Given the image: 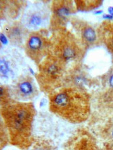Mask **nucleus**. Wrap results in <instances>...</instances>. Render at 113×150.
Listing matches in <instances>:
<instances>
[{
    "instance_id": "f257e3e1",
    "label": "nucleus",
    "mask_w": 113,
    "mask_h": 150,
    "mask_svg": "<svg viewBox=\"0 0 113 150\" xmlns=\"http://www.w3.org/2000/svg\"><path fill=\"white\" fill-rule=\"evenodd\" d=\"M49 108L69 122H83L90 113V96L80 86H64L49 94Z\"/></svg>"
},
{
    "instance_id": "f03ea898",
    "label": "nucleus",
    "mask_w": 113,
    "mask_h": 150,
    "mask_svg": "<svg viewBox=\"0 0 113 150\" xmlns=\"http://www.w3.org/2000/svg\"><path fill=\"white\" fill-rule=\"evenodd\" d=\"M0 115L12 144L20 147L29 145L35 115L33 104L11 100L1 106Z\"/></svg>"
},
{
    "instance_id": "7ed1b4c3",
    "label": "nucleus",
    "mask_w": 113,
    "mask_h": 150,
    "mask_svg": "<svg viewBox=\"0 0 113 150\" xmlns=\"http://www.w3.org/2000/svg\"><path fill=\"white\" fill-rule=\"evenodd\" d=\"M51 54L67 68L81 61L85 49L76 35L67 28L53 31Z\"/></svg>"
},
{
    "instance_id": "20e7f679",
    "label": "nucleus",
    "mask_w": 113,
    "mask_h": 150,
    "mask_svg": "<svg viewBox=\"0 0 113 150\" xmlns=\"http://www.w3.org/2000/svg\"><path fill=\"white\" fill-rule=\"evenodd\" d=\"M67 74L68 68L50 54L38 65L36 78L40 88L49 95L64 86Z\"/></svg>"
},
{
    "instance_id": "39448f33",
    "label": "nucleus",
    "mask_w": 113,
    "mask_h": 150,
    "mask_svg": "<svg viewBox=\"0 0 113 150\" xmlns=\"http://www.w3.org/2000/svg\"><path fill=\"white\" fill-rule=\"evenodd\" d=\"M52 42L45 30L31 31L24 45L26 54L38 65L51 54Z\"/></svg>"
},
{
    "instance_id": "423d86ee",
    "label": "nucleus",
    "mask_w": 113,
    "mask_h": 150,
    "mask_svg": "<svg viewBox=\"0 0 113 150\" xmlns=\"http://www.w3.org/2000/svg\"><path fill=\"white\" fill-rule=\"evenodd\" d=\"M75 2L72 0H55L50 6L51 17L49 27L53 31L66 28L71 17L76 11Z\"/></svg>"
},
{
    "instance_id": "0eeeda50",
    "label": "nucleus",
    "mask_w": 113,
    "mask_h": 150,
    "mask_svg": "<svg viewBox=\"0 0 113 150\" xmlns=\"http://www.w3.org/2000/svg\"><path fill=\"white\" fill-rule=\"evenodd\" d=\"M9 90L12 100L21 102H30L39 93L34 79L29 74L19 76L9 87Z\"/></svg>"
},
{
    "instance_id": "6e6552de",
    "label": "nucleus",
    "mask_w": 113,
    "mask_h": 150,
    "mask_svg": "<svg viewBox=\"0 0 113 150\" xmlns=\"http://www.w3.org/2000/svg\"><path fill=\"white\" fill-rule=\"evenodd\" d=\"M50 8L45 5L35 6L24 13L21 22L29 31H36L45 27L50 22Z\"/></svg>"
},
{
    "instance_id": "1a4fd4ad",
    "label": "nucleus",
    "mask_w": 113,
    "mask_h": 150,
    "mask_svg": "<svg viewBox=\"0 0 113 150\" xmlns=\"http://www.w3.org/2000/svg\"><path fill=\"white\" fill-rule=\"evenodd\" d=\"M69 22L76 33L75 35L85 50L97 45L99 41L97 30L94 29L88 22L76 18H72Z\"/></svg>"
},
{
    "instance_id": "9d476101",
    "label": "nucleus",
    "mask_w": 113,
    "mask_h": 150,
    "mask_svg": "<svg viewBox=\"0 0 113 150\" xmlns=\"http://www.w3.org/2000/svg\"><path fill=\"white\" fill-rule=\"evenodd\" d=\"M4 34L10 44L18 47H24L31 31L21 21H13L4 26Z\"/></svg>"
},
{
    "instance_id": "9b49d317",
    "label": "nucleus",
    "mask_w": 113,
    "mask_h": 150,
    "mask_svg": "<svg viewBox=\"0 0 113 150\" xmlns=\"http://www.w3.org/2000/svg\"><path fill=\"white\" fill-rule=\"evenodd\" d=\"M24 2L0 0V21L12 20L19 16L23 9Z\"/></svg>"
},
{
    "instance_id": "f8f14e48",
    "label": "nucleus",
    "mask_w": 113,
    "mask_h": 150,
    "mask_svg": "<svg viewBox=\"0 0 113 150\" xmlns=\"http://www.w3.org/2000/svg\"><path fill=\"white\" fill-rule=\"evenodd\" d=\"M99 41L105 45L113 60V20L103 22L97 29Z\"/></svg>"
},
{
    "instance_id": "ddd939ff",
    "label": "nucleus",
    "mask_w": 113,
    "mask_h": 150,
    "mask_svg": "<svg viewBox=\"0 0 113 150\" xmlns=\"http://www.w3.org/2000/svg\"><path fill=\"white\" fill-rule=\"evenodd\" d=\"M103 103L113 108V70L107 74L104 79L103 92Z\"/></svg>"
},
{
    "instance_id": "4468645a",
    "label": "nucleus",
    "mask_w": 113,
    "mask_h": 150,
    "mask_svg": "<svg viewBox=\"0 0 113 150\" xmlns=\"http://www.w3.org/2000/svg\"><path fill=\"white\" fill-rule=\"evenodd\" d=\"M13 60L8 56L0 55V76L8 78L13 74Z\"/></svg>"
},
{
    "instance_id": "2eb2a0df",
    "label": "nucleus",
    "mask_w": 113,
    "mask_h": 150,
    "mask_svg": "<svg viewBox=\"0 0 113 150\" xmlns=\"http://www.w3.org/2000/svg\"><path fill=\"white\" fill-rule=\"evenodd\" d=\"M102 138L107 150H113V120L105 125L102 131Z\"/></svg>"
},
{
    "instance_id": "dca6fc26",
    "label": "nucleus",
    "mask_w": 113,
    "mask_h": 150,
    "mask_svg": "<svg viewBox=\"0 0 113 150\" xmlns=\"http://www.w3.org/2000/svg\"><path fill=\"white\" fill-rule=\"evenodd\" d=\"M76 4V10L81 11H88L97 8L102 4L101 1L92 0H78L74 1Z\"/></svg>"
},
{
    "instance_id": "f3484780",
    "label": "nucleus",
    "mask_w": 113,
    "mask_h": 150,
    "mask_svg": "<svg viewBox=\"0 0 113 150\" xmlns=\"http://www.w3.org/2000/svg\"><path fill=\"white\" fill-rule=\"evenodd\" d=\"M9 87L0 84V106H2L11 100Z\"/></svg>"
},
{
    "instance_id": "a211bd4d",
    "label": "nucleus",
    "mask_w": 113,
    "mask_h": 150,
    "mask_svg": "<svg viewBox=\"0 0 113 150\" xmlns=\"http://www.w3.org/2000/svg\"><path fill=\"white\" fill-rule=\"evenodd\" d=\"M0 42L2 43V44H4V45H6V43H8L7 38L3 33H0Z\"/></svg>"
},
{
    "instance_id": "6ab92c4d",
    "label": "nucleus",
    "mask_w": 113,
    "mask_h": 150,
    "mask_svg": "<svg viewBox=\"0 0 113 150\" xmlns=\"http://www.w3.org/2000/svg\"><path fill=\"white\" fill-rule=\"evenodd\" d=\"M2 43L0 42V50H1V49H2Z\"/></svg>"
}]
</instances>
